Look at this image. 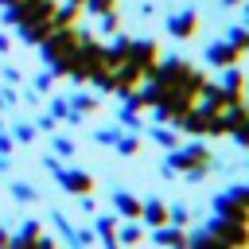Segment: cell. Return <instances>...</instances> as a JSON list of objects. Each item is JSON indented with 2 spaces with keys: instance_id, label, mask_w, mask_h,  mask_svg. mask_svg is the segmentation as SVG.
Listing matches in <instances>:
<instances>
[{
  "instance_id": "6",
  "label": "cell",
  "mask_w": 249,
  "mask_h": 249,
  "mask_svg": "<svg viewBox=\"0 0 249 249\" xmlns=\"http://www.w3.org/2000/svg\"><path fill=\"white\" fill-rule=\"evenodd\" d=\"M206 58H210L214 66H230V62H237V43H233V47H230V43H222V47L214 43V47L206 51Z\"/></svg>"
},
{
  "instance_id": "8",
  "label": "cell",
  "mask_w": 249,
  "mask_h": 249,
  "mask_svg": "<svg viewBox=\"0 0 249 249\" xmlns=\"http://www.w3.org/2000/svg\"><path fill=\"white\" fill-rule=\"evenodd\" d=\"M140 214H144L152 226H163V222H167V206H163V202H148V206H140Z\"/></svg>"
},
{
  "instance_id": "11",
  "label": "cell",
  "mask_w": 249,
  "mask_h": 249,
  "mask_svg": "<svg viewBox=\"0 0 249 249\" xmlns=\"http://www.w3.org/2000/svg\"><path fill=\"white\" fill-rule=\"evenodd\" d=\"M113 4H117V0H86V8H89L93 16H105V12H113Z\"/></svg>"
},
{
  "instance_id": "4",
  "label": "cell",
  "mask_w": 249,
  "mask_h": 249,
  "mask_svg": "<svg viewBox=\"0 0 249 249\" xmlns=\"http://www.w3.org/2000/svg\"><path fill=\"white\" fill-rule=\"evenodd\" d=\"M214 206L222 210V218H237V222H249V206H245V202H241L233 191H230V195H222Z\"/></svg>"
},
{
  "instance_id": "9",
  "label": "cell",
  "mask_w": 249,
  "mask_h": 249,
  "mask_svg": "<svg viewBox=\"0 0 249 249\" xmlns=\"http://www.w3.org/2000/svg\"><path fill=\"white\" fill-rule=\"evenodd\" d=\"M117 210H121L124 218H140V202H136L132 195H117Z\"/></svg>"
},
{
  "instance_id": "3",
  "label": "cell",
  "mask_w": 249,
  "mask_h": 249,
  "mask_svg": "<svg viewBox=\"0 0 249 249\" xmlns=\"http://www.w3.org/2000/svg\"><path fill=\"white\" fill-rule=\"evenodd\" d=\"M206 160H210V156H206V148H187V152H175V156H171V163H175V167H183V171H202V167H206Z\"/></svg>"
},
{
  "instance_id": "7",
  "label": "cell",
  "mask_w": 249,
  "mask_h": 249,
  "mask_svg": "<svg viewBox=\"0 0 249 249\" xmlns=\"http://www.w3.org/2000/svg\"><path fill=\"white\" fill-rule=\"evenodd\" d=\"M195 23H198V16H195V12H183V16L171 19V35L187 39V35H195Z\"/></svg>"
},
{
  "instance_id": "2",
  "label": "cell",
  "mask_w": 249,
  "mask_h": 249,
  "mask_svg": "<svg viewBox=\"0 0 249 249\" xmlns=\"http://www.w3.org/2000/svg\"><path fill=\"white\" fill-rule=\"evenodd\" d=\"M210 233L218 245H249V222H237V218H214Z\"/></svg>"
},
{
  "instance_id": "12",
  "label": "cell",
  "mask_w": 249,
  "mask_h": 249,
  "mask_svg": "<svg viewBox=\"0 0 249 249\" xmlns=\"http://www.w3.org/2000/svg\"><path fill=\"white\" fill-rule=\"evenodd\" d=\"M0 245H12V233L8 230H0Z\"/></svg>"
},
{
  "instance_id": "10",
  "label": "cell",
  "mask_w": 249,
  "mask_h": 249,
  "mask_svg": "<svg viewBox=\"0 0 249 249\" xmlns=\"http://www.w3.org/2000/svg\"><path fill=\"white\" fill-rule=\"evenodd\" d=\"M31 241H39V226H35V222H27V226L12 237V245H31Z\"/></svg>"
},
{
  "instance_id": "5",
  "label": "cell",
  "mask_w": 249,
  "mask_h": 249,
  "mask_svg": "<svg viewBox=\"0 0 249 249\" xmlns=\"http://www.w3.org/2000/svg\"><path fill=\"white\" fill-rule=\"evenodd\" d=\"M66 191H74V195H86L89 187H93V179L86 175V171H62V179H58Z\"/></svg>"
},
{
  "instance_id": "13",
  "label": "cell",
  "mask_w": 249,
  "mask_h": 249,
  "mask_svg": "<svg viewBox=\"0 0 249 249\" xmlns=\"http://www.w3.org/2000/svg\"><path fill=\"white\" fill-rule=\"evenodd\" d=\"M74 4H82V0H74Z\"/></svg>"
},
{
  "instance_id": "1",
  "label": "cell",
  "mask_w": 249,
  "mask_h": 249,
  "mask_svg": "<svg viewBox=\"0 0 249 249\" xmlns=\"http://www.w3.org/2000/svg\"><path fill=\"white\" fill-rule=\"evenodd\" d=\"M78 47H82V35H78L74 27H54V31L47 35V62H51L54 70L70 74L74 58H78Z\"/></svg>"
}]
</instances>
